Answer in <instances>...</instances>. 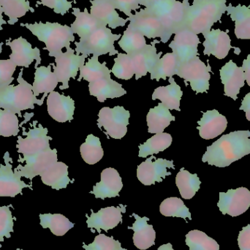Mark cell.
Returning a JSON list of instances; mask_svg holds the SVG:
<instances>
[{
  "label": "cell",
  "instance_id": "8",
  "mask_svg": "<svg viewBox=\"0 0 250 250\" xmlns=\"http://www.w3.org/2000/svg\"><path fill=\"white\" fill-rule=\"evenodd\" d=\"M98 127L104 126L106 134L114 139H122L127 132L130 114L124 107H104L98 114Z\"/></svg>",
  "mask_w": 250,
  "mask_h": 250
},
{
  "label": "cell",
  "instance_id": "22",
  "mask_svg": "<svg viewBox=\"0 0 250 250\" xmlns=\"http://www.w3.org/2000/svg\"><path fill=\"white\" fill-rule=\"evenodd\" d=\"M90 14L110 29H116L125 26L129 21L120 17L115 7L109 0H90Z\"/></svg>",
  "mask_w": 250,
  "mask_h": 250
},
{
  "label": "cell",
  "instance_id": "54",
  "mask_svg": "<svg viewBox=\"0 0 250 250\" xmlns=\"http://www.w3.org/2000/svg\"><path fill=\"white\" fill-rule=\"evenodd\" d=\"M163 1L165 0H140V4L144 6L146 8H151Z\"/></svg>",
  "mask_w": 250,
  "mask_h": 250
},
{
  "label": "cell",
  "instance_id": "13",
  "mask_svg": "<svg viewBox=\"0 0 250 250\" xmlns=\"http://www.w3.org/2000/svg\"><path fill=\"white\" fill-rule=\"evenodd\" d=\"M154 155L143 162L137 168V177L138 180L146 186L154 185L155 182H162L166 176L171 173L167 171V168L175 169L173 160L165 159H156Z\"/></svg>",
  "mask_w": 250,
  "mask_h": 250
},
{
  "label": "cell",
  "instance_id": "23",
  "mask_svg": "<svg viewBox=\"0 0 250 250\" xmlns=\"http://www.w3.org/2000/svg\"><path fill=\"white\" fill-rule=\"evenodd\" d=\"M123 188V181L119 172L113 167H108L103 170L101 182L93 187L90 193L94 194L96 198L105 200L120 196Z\"/></svg>",
  "mask_w": 250,
  "mask_h": 250
},
{
  "label": "cell",
  "instance_id": "16",
  "mask_svg": "<svg viewBox=\"0 0 250 250\" xmlns=\"http://www.w3.org/2000/svg\"><path fill=\"white\" fill-rule=\"evenodd\" d=\"M201 43L198 35L189 29H183L175 34L173 41L169 44L176 56L179 65L199 56L198 47Z\"/></svg>",
  "mask_w": 250,
  "mask_h": 250
},
{
  "label": "cell",
  "instance_id": "53",
  "mask_svg": "<svg viewBox=\"0 0 250 250\" xmlns=\"http://www.w3.org/2000/svg\"><path fill=\"white\" fill-rule=\"evenodd\" d=\"M242 69L245 73V80L248 82V84L250 86V54L248 56V58L244 60L242 64Z\"/></svg>",
  "mask_w": 250,
  "mask_h": 250
},
{
  "label": "cell",
  "instance_id": "7",
  "mask_svg": "<svg viewBox=\"0 0 250 250\" xmlns=\"http://www.w3.org/2000/svg\"><path fill=\"white\" fill-rule=\"evenodd\" d=\"M210 73H211V66L208 64L206 65L198 56L181 64L176 75L183 79L186 84L187 82H189L192 90L198 94L207 92L209 89Z\"/></svg>",
  "mask_w": 250,
  "mask_h": 250
},
{
  "label": "cell",
  "instance_id": "11",
  "mask_svg": "<svg viewBox=\"0 0 250 250\" xmlns=\"http://www.w3.org/2000/svg\"><path fill=\"white\" fill-rule=\"evenodd\" d=\"M57 161H58L57 150L56 148L54 149L51 148L35 155L23 157V158L20 156L19 162L26 163V165L25 166L19 165L13 170L21 175V177L26 178L32 181L34 178L40 176L48 167L54 163H57Z\"/></svg>",
  "mask_w": 250,
  "mask_h": 250
},
{
  "label": "cell",
  "instance_id": "4",
  "mask_svg": "<svg viewBox=\"0 0 250 250\" xmlns=\"http://www.w3.org/2000/svg\"><path fill=\"white\" fill-rule=\"evenodd\" d=\"M23 69L18 78L17 86L10 84L0 90V108L19 114L21 117V111L34 109L35 104L42 105L41 100L37 99L32 92V85L23 79Z\"/></svg>",
  "mask_w": 250,
  "mask_h": 250
},
{
  "label": "cell",
  "instance_id": "47",
  "mask_svg": "<svg viewBox=\"0 0 250 250\" xmlns=\"http://www.w3.org/2000/svg\"><path fill=\"white\" fill-rule=\"evenodd\" d=\"M11 206H4L0 207V242H4V238L10 239L11 233L13 232V218L10 207ZM1 245H0V248Z\"/></svg>",
  "mask_w": 250,
  "mask_h": 250
},
{
  "label": "cell",
  "instance_id": "51",
  "mask_svg": "<svg viewBox=\"0 0 250 250\" xmlns=\"http://www.w3.org/2000/svg\"><path fill=\"white\" fill-rule=\"evenodd\" d=\"M238 245L240 250H250V224L243 228L239 233Z\"/></svg>",
  "mask_w": 250,
  "mask_h": 250
},
{
  "label": "cell",
  "instance_id": "41",
  "mask_svg": "<svg viewBox=\"0 0 250 250\" xmlns=\"http://www.w3.org/2000/svg\"><path fill=\"white\" fill-rule=\"evenodd\" d=\"M120 48L128 55L138 52L147 45L145 37L130 28H126L118 42Z\"/></svg>",
  "mask_w": 250,
  "mask_h": 250
},
{
  "label": "cell",
  "instance_id": "21",
  "mask_svg": "<svg viewBox=\"0 0 250 250\" xmlns=\"http://www.w3.org/2000/svg\"><path fill=\"white\" fill-rule=\"evenodd\" d=\"M205 41L203 42L204 46V55H213L219 60H223L229 55L231 46V40L227 32L220 29H211L204 35Z\"/></svg>",
  "mask_w": 250,
  "mask_h": 250
},
{
  "label": "cell",
  "instance_id": "27",
  "mask_svg": "<svg viewBox=\"0 0 250 250\" xmlns=\"http://www.w3.org/2000/svg\"><path fill=\"white\" fill-rule=\"evenodd\" d=\"M89 94L95 97L101 103H104L108 98H120L126 95V91L123 89V85L111 78L90 82L89 84Z\"/></svg>",
  "mask_w": 250,
  "mask_h": 250
},
{
  "label": "cell",
  "instance_id": "26",
  "mask_svg": "<svg viewBox=\"0 0 250 250\" xmlns=\"http://www.w3.org/2000/svg\"><path fill=\"white\" fill-rule=\"evenodd\" d=\"M132 216L135 217V222L132 227L134 231L133 243L138 249L146 250L152 247L155 244L156 232L151 225H148L147 222L149 218L146 217H141L133 213Z\"/></svg>",
  "mask_w": 250,
  "mask_h": 250
},
{
  "label": "cell",
  "instance_id": "12",
  "mask_svg": "<svg viewBox=\"0 0 250 250\" xmlns=\"http://www.w3.org/2000/svg\"><path fill=\"white\" fill-rule=\"evenodd\" d=\"M129 23L127 27L142 34L148 39L164 38V30L161 22L152 11L148 8L135 11L131 17H128Z\"/></svg>",
  "mask_w": 250,
  "mask_h": 250
},
{
  "label": "cell",
  "instance_id": "19",
  "mask_svg": "<svg viewBox=\"0 0 250 250\" xmlns=\"http://www.w3.org/2000/svg\"><path fill=\"white\" fill-rule=\"evenodd\" d=\"M47 108L50 117L58 123L73 120L75 101L70 96H64L55 91L51 92L47 98Z\"/></svg>",
  "mask_w": 250,
  "mask_h": 250
},
{
  "label": "cell",
  "instance_id": "50",
  "mask_svg": "<svg viewBox=\"0 0 250 250\" xmlns=\"http://www.w3.org/2000/svg\"><path fill=\"white\" fill-rule=\"evenodd\" d=\"M41 4L53 9L54 13L62 16L65 15L73 7L72 1L68 0H41Z\"/></svg>",
  "mask_w": 250,
  "mask_h": 250
},
{
  "label": "cell",
  "instance_id": "25",
  "mask_svg": "<svg viewBox=\"0 0 250 250\" xmlns=\"http://www.w3.org/2000/svg\"><path fill=\"white\" fill-rule=\"evenodd\" d=\"M201 138L206 140L217 138L225 132L228 126V120L225 116L222 115L217 110L207 111L204 113L203 117L198 122Z\"/></svg>",
  "mask_w": 250,
  "mask_h": 250
},
{
  "label": "cell",
  "instance_id": "56",
  "mask_svg": "<svg viewBox=\"0 0 250 250\" xmlns=\"http://www.w3.org/2000/svg\"><path fill=\"white\" fill-rule=\"evenodd\" d=\"M2 13V8H1V5H0V30H2L1 25L6 24V23H7V21L3 19Z\"/></svg>",
  "mask_w": 250,
  "mask_h": 250
},
{
  "label": "cell",
  "instance_id": "33",
  "mask_svg": "<svg viewBox=\"0 0 250 250\" xmlns=\"http://www.w3.org/2000/svg\"><path fill=\"white\" fill-rule=\"evenodd\" d=\"M73 10L76 20L70 27L74 34L79 35L80 38H85L98 28L104 26L89 13L87 8H85L84 11H81L80 9L74 7Z\"/></svg>",
  "mask_w": 250,
  "mask_h": 250
},
{
  "label": "cell",
  "instance_id": "42",
  "mask_svg": "<svg viewBox=\"0 0 250 250\" xmlns=\"http://www.w3.org/2000/svg\"><path fill=\"white\" fill-rule=\"evenodd\" d=\"M185 242L189 250H220L218 243L201 230L189 231L186 235Z\"/></svg>",
  "mask_w": 250,
  "mask_h": 250
},
{
  "label": "cell",
  "instance_id": "2",
  "mask_svg": "<svg viewBox=\"0 0 250 250\" xmlns=\"http://www.w3.org/2000/svg\"><path fill=\"white\" fill-rule=\"evenodd\" d=\"M227 7L226 0H193L188 7L183 29L204 35L211 31L214 23L220 22Z\"/></svg>",
  "mask_w": 250,
  "mask_h": 250
},
{
  "label": "cell",
  "instance_id": "5",
  "mask_svg": "<svg viewBox=\"0 0 250 250\" xmlns=\"http://www.w3.org/2000/svg\"><path fill=\"white\" fill-rule=\"evenodd\" d=\"M189 5V0H183L182 2L177 0H165L148 8L161 22L164 30L162 42L166 43L172 35L183 29Z\"/></svg>",
  "mask_w": 250,
  "mask_h": 250
},
{
  "label": "cell",
  "instance_id": "57",
  "mask_svg": "<svg viewBox=\"0 0 250 250\" xmlns=\"http://www.w3.org/2000/svg\"><path fill=\"white\" fill-rule=\"evenodd\" d=\"M17 250H23L17 249Z\"/></svg>",
  "mask_w": 250,
  "mask_h": 250
},
{
  "label": "cell",
  "instance_id": "18",
  "mask_svg": "<svg viewBox=\"0 0 250 250\" xmlns=\"http://www.w3.org/2000/svg\"><path fill=\"white\" fill-rule=\"evenodd\" d=\"M6 45L11 48L12 53L10 60L17 67H29L34 61H36L35 67L41 63V51L38 48H32V45L24 38L20 37L13 40L12 42L7 41Z\"/></svg>",
  "mask_w": 250,
  "mask_h": 250
},
{
  "label": "cell",
  "instance_id": "17",
  "mask_svg": "<svg viewBox=\"0 0 250 250\" xmlns=\"http://www.w3.org/2000/svg\"><path fill=\"white\" fill-rule=\"evenodd\" d=\"M92 214L88 216L87 226L92 232L97 230L101 233V230L108 231L110 229H114L123 222V213L126 212V206L120 205L119 207H110L101 208L98 212L95 213L91 210Z\"/></svg>",
  "mask_w": 250,
  "mask_h": 250
},
{
  "label": "cell",
  "instance_id": "40",
  "mask_svg": "<svg viewBox=\"0 0 250 250\" xmlns=\"http://www.w3.org/2000/svg\"><path fill=\"white\" fill-rule=\"evenodd\" d=\"M80 152L85 163L89 165L96 164L104 156L101 140L92 134L88 135L85 143L81 146Z\"/></svg>",
  "mask_w": 250,
  "mask_h": 250
},
{
  "label": "cell",
  "instance_id": "36",
  "mask_svg": "<svg viewBox=\"0 0 250 250\" xmlns=\"http://www.w3.org/2000/svg\"><path fill=\"white\" fill-rule=\"evenodd\" d=\"M39 217L42 229H49L51 233L57 236H64L75 226L74 223L61 214H41Z\"/></svg>",
  "mask_w": 250,
  "mask_h": 250
},
{
  "label": "cell",
  "instance_id": "37",
  "mask_svg": "<svg viewBox=\"0 0 250 250\" xmlns=\"http://www.w3.org/2000/svg\"><path fill=\"white\" fill-rule=\"evenodd\" d=\"M173 138L170 134L162 133L155 134L147 140L144 144L139 146L140 157L146 158L148 155H154L158 154L160 151H165L171 145Z\"/></svg>",
  "mask_w": 250,
  "mask_h": 250
},
{
  "label": "cell",
  "instance_id": "43",
  "mask_svg": "<svg viewBox=\"0 0 250 250\" xmlns=\"http://www.w3.org/2000/svg\"><path fill=\"white\" fill-rule=\"evenodd\" d=\"M160 211L165 217H181L192 220L189 208L185 206L182 199L176 197L164 200L160 204Z\"/></svg>",
  "mask_w": 250,
  "mask_h": 250
},
{
  "label": "cell",
  "instance_id": "31",
  "mask_svg": "<svg viewBox=\"0 0 250 250\" xmlns=\"http://www.w3.org/2000/svg\"><path fill=\"white\" fill-rule=\"evenodd\" d=\"M228 14L235 21V35L238 39L250 40V5L239 4L233 7L231 3L227 7Z\"/></svg>",
  "mask_w": 250,
  "mask_h": 250
},
{
  "label": "cell",
  "instance_id": "1",
  "mask_svg": "<svg viewBox=\"0 0 250 250\" xmlns=\"http://www.w3.org/2000/svg\"><path fill=\"white\" fill-rule=\"evenodd\" d=\"M250 131L238 130L223 135L207 147L202 161L226 167L250 154Z\"/></svg>",
  "mask_w": 250,
  "mask_h": 250
},
{
  "label": "cell",
  "instance_id": "20",
  "mask_svg": "<svg viewBox=\"0 0 250 250\" xmlns=\"http://www.w3.org/2000/svg\"><path fill=\"white\" fill-rule=\"evenodd\" d=\"M222 83L224 84L225 95L236 101L241 88L245 84V76L242 67L230 60L220 70Z\"/></svg>",
  "mask_w": 250,
  "mask_h": 250
},
{
  "label": "cell",
  "instance_id": "44",
  "mask_svg": "<svg viewBox=\"0 0 250 250\" xmlns=\"http://www.w3.org/2000/svg\"><path fill=\"white\" fill-rule=\"evenodd\" d=\"M111 73L119 79L129 80L135 75L133 62L130 56L123 53H119L114 59V64Z\"/></svg>",
  "mask_w": 250,
  "mask_h": 250
},
{
  "label": "cell",
  "instance_id": "32",
  "mask_svg": "<svg viewBox=\"0 0 250 250\" xmlns=\"http://www.w3.org/2000/svg\"><path fill=\"white\" fill-rule=\"evenodd\" d=\"M176 118L170 114V110L163 104L151 108L146 116L148 132L149 133H162Z\"/></svg>",
  "mask_w": 250,
  "mask_h": 250
},
{
  "label": "cell",
  "instance_id": "29",
  "mask_svg": "<svg viewBox=\"0 0 250 250\" xmlns=\"http://www.w3.org/2000/svg\"><path fill=\"white\" fill-rule=\"evenodd\" d=\"M40 176L44 185L56 190L64 189L70 182H73L68 176V166L62 162L57 161L51 165Z\"/></svg>",
  "mask_w": 250,
  "mask_h": 250
},
{
  "label": "cell",
  "instance_id": "10",
  "mask_svg": "<svg viewBox=\"0 0 250 250\" xmlns=\"http://www.w3.org/2000/svg\"><path fill=\"white\" fill-rule=\"evenodd\" d=\"M38 122L33 123V128L29 129L28 132H23V135L26 138L18 136V152L22 154L23 157L35 155L42 151L51 149L49 141L52 140L51 137L48 136V130L41 125L36 126Z\"/></svg>",
  "mask_w": 250,
  "mask_h": 250
},
{
  "label": "cell",
  "instance_id": "34",
  "mask_svg": "<svg viewBox=\"0 0 250 250\" xmlns=\"http://www.w3.org/2000/svg\"><path fill=\"white\" fill-rule=\"evenodd\" d=\"M79 71L80 76L78 79V82L84 79L90 83L101 79L111 78V70L107 67L106 62H100L98 57L96 56H93L89 59L87 62L80 67Z\"/></svg>",
  "mask_w": 250,
  "mask_h": 250
},
{
  "label": "cell",
  "instance_id": "28",
  "mask_svg": "<svg viewBox=\"0 0 250 250\" xmlns=\"http://www.w3.org/2000/svg\"><path fill=\"white\" fill-rule=\"evenodd\" d=\"M51 64H50L48 67L41 66L35 68L36 70L35 73V80L32 84V92L36 98L41 94H44L41 99L42 104L45 97H48V94L54 92L59 83L55 73L51 71Z\"/></svg>",
  "mask_w": 250,
  "mask_h": 250
},
{
  "label": "cell",
  "instance_id": "38",
  "mask_svg": "<svg viewBox=\"0 0 250 250\" xmlns=\"http://www.w3.org/2000/svg\"><path fill=\"white\" fill-rule=\"evenodd\" d=\"M179 67V62L176 56L173 53H167L160 59L150 73L151 79L158 82L160 79L166 80V78L173 77L176 75Z\"/></svg>",
  "mask_w": 250,
  "mask_h": 250
},
{
  "label": "cell",
  "instance_id": "46",
  "mask_svg": "<svg viewBox=\"0 0 250 250\" xmlns=\"http://www.w3.org/2000/svg\"><path fill=\"white\" fill-rule=\"evenodd\" d=\"M85 250H127L122 248V244L114 237H108L104 233H100L90 245L83 243Z\"/></svg>",
  "mask_w": 250,
  "mask_h": 250
},
{
  "label": "cell",
  "instance_id": "35",
  "mask_svg": "<svg viewBox=\"0 0 250 250\" xmlns=\"http://www.w3.org/2000/svg\"><path fill=\"white\" fill-rule=\"evenodd\" d=\"M201 182L196 173L192 174L185 169L179 170L176 177V185L184 199L189 200L199 190Z\"/></svg>",
  "mask_w": 250,
  "mask_h": 250
},
{
  "label": "cell",
  "instance_id": "48",
  "mask_svg": "<svg viewBox=\"0 0 250 250\" xmlns=\"http://www.w3.org/2000/svg\"><path fill=\"white\" fill-rule=\"evenodd\" d=\"M17 66L9 60H0V90L10 86L14 80L13 77Z\"/></svg>",
  "mask_w": 250,
  "mask_h": 250
},
{
  "label": "cell",
  "instance_id": "3",
  "mask_svg": "<svg viewBox=\"0 0 250 250\" xmlns=\"http://www.w3.org/2000/svg\"><path fill=\"white\" fill-rule=\"evenodd\" d=\"M26 26L41 42L45 44V50L50 57H57L62 52V48H70V42L75 41L74 32L71 27L59 23H21Z\"/></svg>",
  "mask_w": 250,
  "mask_h": 250
},
{
  "label": "cell",
  "instance_id": "52",
  "mask_svg": "<svg viewBox=\"0 0 250 250\" xmlns=\"http://www.w3.org/2000/svg\"><path fill=\"white\" fill-rule=\"evenodd\" d=\"M240 110L245 111L246 114L247 120L250 122V92L247 94L244 98Z\"/></svg>",
  "mask_w": 250,
  "mask_h": 250
},
{
  "label": "cell",
  "instance_id": "24",
  "mask_svg": "<svg viewBox=\"0 0 250 250\" xmlns=\"http://www.w3.org/2000/svg\"><path fill=\"white\" fill-rule=\"evenodd\" d=\"M159 42L160 41H154L149 45L147 44L141 51L130 56L133 62L136 80L146 76L148 73H151L160 60L163 52L157 53L155 47V44Z\"/></svg>",
  "mask_w": 250,
  "mask_h": 250
},
{
  "label": "cell",
  "instance_id": "49",
  "mask_svg": "<svg viewBox=\"0 0 250 250\" xmlns=\"http://www.w3.org/2000/svg\"><path fill=\"white\" fill-rule=\"evenodd\" d=\"M116 10L123 12L128 17L132 16V11H137L141 8L140 0H109Z\"/></svg>",
  "mask_w": 250,
  "mask_h": 250
},
{
  "label": "cell",
  "instance_id": "6",
  "mask_svg": "<svg viewBox=\"0 0 250 250\" xmlns=\"http://www.w3.org/2000/svg\"><path fill=\"white\" fill-rule=\"evenodd\" d=\"M122 35L113 34L107 26H103L88 35L80 38L79 42H75L76 54H81L99 57L100 56L109 54L114 56L119 54L114 46V42L121 38Z\"/></svg>",
  "mask_w": 250,
  "mask_h": 250
},
{
  "label": "cell",
  "instance_id": "30",
  "mask_svg": "<svg viewBox=\"0 0 250 250\" xmlns=\"http://www.w3.org/2000/svg\"><path fill=\"white\" fill-rule=\"evenodd\" d=\"M168 81L170 84L166 86H160L154 90L152 100H160L162 104L167 106L169 110L180 111V102L183 92L173 77L169 78Z\"/></svg>",
  "mask_w": 250,
  "mask_h": 250
},
{
  "label": "cell",
  "instance_id": "39",
  "mask_svg": "<svg viewBox=\"0 0 250 250\" xmlns=\"http://www.w3.org/2000/svg\"><path fill=\"white\" fill-rule=\"evenodd\" d=\"M0 5L3 13L9 17L7 23L10 25H14L28 11H35L27 0H0Z\"/></svg>",
  "mask_w": 250,
  "mask_h": 250
},
{
  "label": "cell",
  "instance_id": "14",
  "mask_svg": "<svg viewBox=\"0 0 250 250\" xmlns=\"http://www.w3.org/2000/svg\"><path fill=\"white\" fill-rule=\"evenodd\" d=\"M217 207L224 215L238 217L249 209L250 191L246 188H239L229 189L227 192H220Z\"/></svg>",
  "mask_w": 250,
  "mask_h": 250
},
{
  "label": "cell",
  "instance_id": "45",
  "mask_svg": "<svg viewBox=\"0 0 250 250\" xmlns=\"http://www.w3.org/2000/svg\"><path fill=\"white\" fill-rule=\"evenodd\" d=\"M19 132V120L17 115L11 111L0 109V136L4 138L17 136Z\"/></svg>",
  "mask_w": 250,
  "mask_h": 250
},
{
  "label": "cell",
  "instance_id": "9",
  "mask_svg": "<svg viewBox=\"0 0 250 250\" xmlns=\"http://www.w3.org/2000/svg\"><path fill=\"white\" fill-rule=\"evenodd\" d=\"M89 56L75 54V50L67 48L65 52H62L55 57L56 66L51 64L54 68V73L57 76L58 82L62 83L60 86L61 90L69 88V81L71 78L76 79L78 72L82 66L84 65L85 60Z\"/></svg>",
  "mask_w": 250,
  "mask_h": 250
},
{
  "label": "cell",
  "instance_id": "55",
  "mask_svg": "<svg viewBox=\"0 0 250 250\" xmlns=\"http://www.w3.org/2000/svg\"><path fill=\"white\" fill-rule=\"evenodd\" d=\"M157 250H174L173 249V246L171 244L167 243L166 245H161Z\"/></svg>",
  "mask_w": 250,
  "mask_h": 250
},
{
  "label": "cell",
  "instance_id": "15",
  "mask_svg": "<svg viewBox=\"0 0 250 250\" xmlns=\"http://www.w3.org/2000/svg\"><path fill=\"white\" fill-rule=\"evenodd\" d=\"M5 164H0V197L15 198L22 194L24 188L32 189V185H26L21 180V176L13 170L12 158L10 153L6 151L3 157Z\"/></svg>",
  "mask_w": 250,
  "mask_h": 250
}]
</instances>
